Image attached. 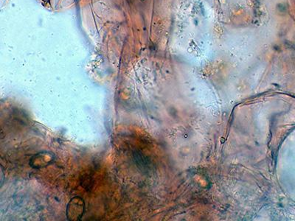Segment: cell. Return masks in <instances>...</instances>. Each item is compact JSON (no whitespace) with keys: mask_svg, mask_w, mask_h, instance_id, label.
Instances as JSON below:
<instances>
[{"mask_svg":"<svg viewBox=\"0 0 295 221\" xmlns=\"http://www.w3.org/2000/svg\"><path fill=\"white\" fill-rule=\"evenodd\" d=\"M84 202L79 197H75L70 200L67 207V217L69 220H80L84 215Z\"/></svg>","mask_w":295,"mask_h":221,"instance_id":"6da1fadb","label":"cell"}]
</instances>
